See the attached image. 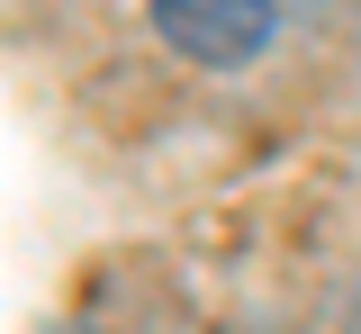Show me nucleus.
<instances>
[{
	"mask_svg": "<svg viewBox=\"0 0 361 334\" xmlns=\"http://www.w3.org/2000/svg\"><path fill=\"white\" fill-rule=\"evenodd\" d=\"M154 37L190 63L226 73V63H253L271 46V0H154Z\"/></svg>",
	"mask_w": 361,
	"mask_h": 334,
	"instance_id": "1",
	"label": "nucleus"
}]
</instances>
